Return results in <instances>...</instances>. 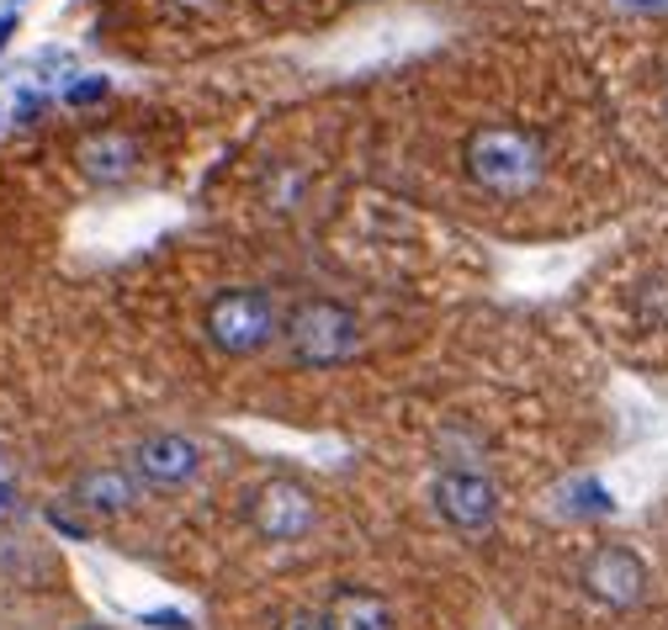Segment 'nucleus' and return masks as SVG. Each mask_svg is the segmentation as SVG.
Returning <instances> with one entry per match:
<instances>
[{
  "label": "nucleus",
  "instance_id": "1",
  "mask_svg": "<svg viewBox=\"0 0 668 630\" xmlns=\"http://www.w3.org/2000/svg\"><path fill=\"white\" fill-rule=\"evenodd\" d=\"M589 318L610 350L668 371V228L627 244L589 286Z\"/></svg>",
  "mask_w": 668,
  "mask_h": 630
},
{
  "label": "nucleus",
  "instance_id": "2",
  "mask_svg": "<svg viewBox=\"0 0 668 630\" xmlns=\"http://www.w3.org/2000/svg\"><path fill=\"white\" fill-rule=\"evenodd\" d=\"M621 127L636 164L668 181V38H636L621 48Z\"/></svg>",
  "mask_w": 668,
  "mask_h": 630
},
{
  "label": "nucleus",
  "instance_id": "3",
  "mask_svg": "<svg viewBox=\"0 0 668 630\" xmlns=\"http://www.w3.org/2000/svg\"><path fill=\"white\" fill-rule=\"evenodd\" d=\"M197 334L223 360H255V355H265L282 339L276 292L260 286V281H223V286H212L202 313H197Z\"/></svg>",
  "mask_w": 668,
  "mask_h": 630
},
{
  "label": "nucleus",
  "instance_id": "4",
  "mask_svg": "<svg viewBox=\"0 0 668 630\" xmlns=\"http://www.w3.org/2000/svg\"><path fill=\"white\" fill-rule=\"evenodd\" d=\"M282 339H287V355L302 371H334V366H350L367 334H361V318L350 313L345 302L334 297H302L293 302V313L282 318Z\"/></svg>",
  "mask_w": 668,
  "mask_h": 630
},
{
  "label": "nucleus",
  "instance_id": "5",
  "mask_svg": "<svg viewBox=\"0 0 668 630\" xmlns=\"http://www.w3.org/2000/svg\"><path fill=\"white\" fill-rule=\"evenodd\" d=\"M579 583H584V593L599 604V609H610V615H631V609H642V604H647V593H653V572H647V561L631 552V546L605 541V546H594V552L584 556Z\"/></svg>",
  "mask_w": 668,
  "mask_h": 630
},
{
  "label": "nucleus",
  "instance_id": "6",
  "mask_svg": "<svg viewBox=\"0 0 668 630\" xmlns=\"http://www.w3.org/2000/svg\"><path fill=\"white\" fill-rule=\"evenodd\" d=\"M430 509L441 514L461 535H483L499 519V487L488 472H461V467H441L430 477Z\"/></svg>",
  "mask_w": 668,
  "mask_h": 630
},
{
  "label": "nucleus",
  "instance_id": "7",
  "mask_svg": "<svg viewBox=\"0 0 668 630\" xmlns=\"http://www.w3.org/2000/svg\"><path fill=\"white\" fill-rule=\"evenodd\" d=\"M250 524H255L260 541L293 546V541H302V535L319 524V504H313L308 487L276 477V482H260V487L250 493Z\"/></svg>",
  "mask_w": 668,
  "mask_h": 630
},
{
  "label": "nucleus",
  "instance_id": "8",
  "mask_svg": "<svg viewBox=\"0 0 668 630\" xmlns=\"http://www.w3.org/2000/svg\"><path fill=\"white\" fill-rule=\"evenodd\" d=\"M127 472L138 482H149V487H181V482H191L202 472V445L181 430H154L133 445V467Z\"/></svg>",
  "mask_w": 668,
  "mask_h": 630
},
{
  "label": "nucleus",
  "instance_id": "9",
  "mask_svg": "<svg viewBox=\"0 0 668 630\" xmlns=\"http://www.w3.org/2000/svg\"><path fill=\"white\" fill-rule=\"evenodd\" d=\"M75 164L85 170V181H96V186H123L127 175L144 164V144L127 127H96V133L81 138Z\"/></svg>",
  "mask_w": 668,
  "mask_h": 630
},
{
  "label": "nucleus",
  "instance_id": "10",
  "mask_svg": "<svg viewBox=\"0 0 668 630\" xmlns=\"http://www.w3.org/2000/svg\"><path fill=\"white\" fill-rule=\"evenodd\" d=\"M75 504L96 514H127L138 504V477L123 467H96L75 477Z\"/></svg>",
  "mask_w": 668,
  "mask_h": 630
},
{
  "label": "nucleus",
  "instance_id": "11",
  "mask_svg": "<svg viewBox=\"0 0 668 630\" xmlns=\"http://www.w3.org/2000/svg\"><path fill=\"white\" fill-rule=\"evenodd\" d=\"M319 615L330 620V630H398L387 598L372 589H339Z\"/></svg>",
  "mask_w": 668,
  "mask_h": 630
},
{
  "label": "nucleus",
  "instance_id": "12",
  "mask_svg": "<svg viewBox=\"0 0 668 630\" xmlns=\"http://www.w3.org/2000/svg\"><path fill=\"white\" fill-rule=\"evenodd\" d=\"M552 498H557V514H568V519H605V514L616 509V504H610V493H605L594 477H573V482H562Z\"/></svg>",
  "mask_w": 668,
  "mask_h": 630
},
{
  "label": "nucleus",
  "instance_id": "13",
  "mask_svg": "<svg viewBox=\"0 0 668 630\" xmlns=\"http://www.w3.org/2000/svg\"><path fill=\"white\" fill-rule=\"evenodd\" d=\"M112 96V79L107 75H75L64 85V101L70 107H96V101H107Z\"/></svg>",
  "mask_w": 668,
  "mask_h": 630
},
{
  "label": "nucleus",
  "instance_id": "14",
  "mask_svg": "<svg viewBox=\"0 0 668 630\" xmlns=\"http://www.w3.org/2000/svg\"><path fill=\"white\" fill-rule=\"evenodd\" d=\"M170 16H181V22H218L234 0H160Z\"/></svg>",
  "mask_w": 668,
  "mask_h": 630
},
{
  "label": "nucleus",
  "instance_id": "15",
  "mask_svg": "<svg viewBox=\"0 0 668 630\" xmlns=\"http://www.w3.org/2000/svg\"><path fill=\"white\" fill-rule=\"evenodd\" d=\"M138 620H144V626H154V630H191V620H186L181 609H144Z\"/></svg>",
  "mask_w": 668,
  "mask_h": 630
},
{
  "label": "nucleus",
  "instance_id": "16",
  "mask_svg": "<svg viewBox=\"0 0 668 630\" xmlns=\"http://www.w3.org/2000/svg\"><path fill=\"white\" fill-rule=\"evenodd\" d=\"M282 630H330V620L313 615V609H293V615L282 620Z\"/></svg>",
  "mask_w": 668,
  "mask_h": 630
},
{
  "label": "nucleus",
  "instance_id": "17",
  "mask_svg": "<svg viewBox=\"0 0 668 630\" xmlns=\"http://www.w3.org/2000/svg\"><path fill=\"white\" fill-rule=\"evenodd\" d=\"M48 524H53L59 535H70V541H85V524L81 519H70L64 509H48Z\"/></svg>",
  "mask_w": 668,
  "mask_h": 630
},
{
  "label": "nucleus",
  "instance_id": "18",
  "mask_svg": "<svg viewBox=\"0 0 668 630\" xmlns=\"http://www.w3.org/2000/svg\"><path fill=\"white\" fill-rule=\"evenodd\" d=\"M42 90H22V101H16V122H33V118H42Z\"/></svg>",
  "mask_w": 668,
  "mask_h": 630
},
{
  "label": "nucleus",
  "instance_id": "19",
  "mask_svg": "<svg viewBox=\"0 0 668 630\" xmlns=\"http://www.w3.org/2000/svg\"><path fill=\"white\" fill-rule=\"evenodd\" d=\"M16 38V11H0V48Z\"/></svg>",
  "mask_w": 668,
  "mask_h": 630
},
{
  "label": "nucleus",
  "instance_id": "20",
  "mask_svg": "<svg viewBox=\"0 0 668 630\" xmlns=\"http://www.w3.org/2000/svg\"><path fill=\"white\" fill-rule=\"evenodd\" d=\"M81 630H101V626H81Z\"/></svg>",
  "mask_w": 668,
  "mask_h": 630
},
{
  "label": "nucleus",
  "instance_id": "21",
  "mask_svg": "<svg viewBox=\"0 0 668 630\" xmlns=\"http://www.w3.org/2000/svg\"><path fill=\"white\" fill-rule=\"evenodd\" d=\"M0 127H5V118H0Z\"/></svg>",
  "mask_w": 668,
  "mask_h": 630
}]
</instances>
